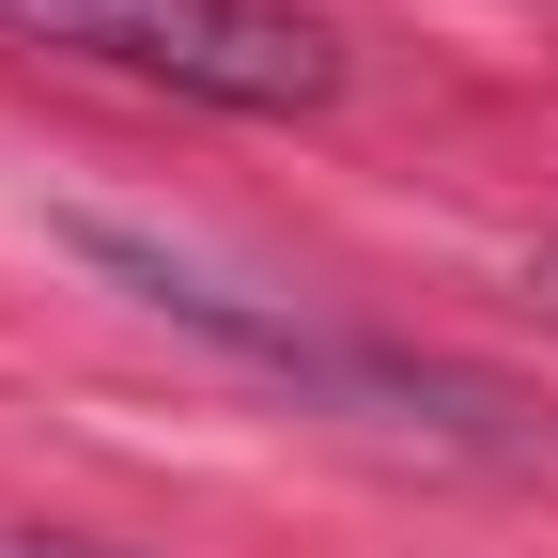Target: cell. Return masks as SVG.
<instances>
[{
	"label": "cell",
	"instance_id": "1",
	"mask_svg": "<svg viewBox=\"0 0 558 558\" xmlns=\"http://www.w3.org/2000/svg\"><path fill=\"white\" fill-rule=\"evenodd\" d=\"M0 47L47 62H109L202 109H326L341 94V32L295 0H0Z\"/></svg>",
	"mask_w": 558,
	"mask_h": 558
}]
</instances>
